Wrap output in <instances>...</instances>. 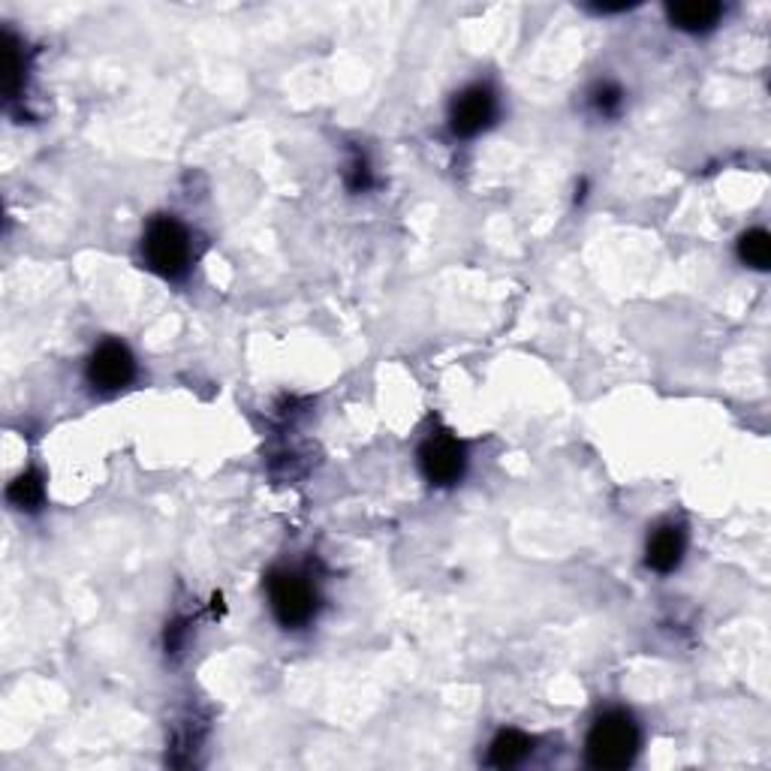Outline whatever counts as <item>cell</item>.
<instances>
[{
	"instance_id": "cell-5",
	"label": "cell",
	"mask_w": 771,
	"mask_h": 771,
	"mask_svg": "<svg viewBox=\"0 0 771 771\" xmlns=\"http://www.w3.org/2000/svg\"><path fill=\"white\" fill-rule=\"evenodd\" d=\"M136 377V359L121 340H105L88 359V380L100 393H119Z\"/></svg>"
},
{
	"instance_id": "cell-13",
	"label": "cell",
	"mask_w": 771,
	"mask_h": 771,
	"mask_svg": "<svg viewBox=\"0 0 771 771\" xmlns=\"http://www.w3.org/2000/svg\"><path fill=\"white\" fill-rule=\"evenodd\" d=\"M368 184H371V170H368L365 160L356 158L353 166L347 170V187H350L353 194H362V190H368Z\"/></svg>"
},
{
	"instance_id": "cell-8",
	"label": "cell",
	"mask_w": 771,
	"mask_h": 771,
	"mask_svg": "<svg viewBox=\"0 0 771 771\" xmlns=\"http://www.w3.org/2000/svg\"><path fill=\"white\" fill-rule=\"evenodd\" d=\"M667 15L672 25L687 34H706L718 25L723 7L714 0H691V3H669Z\"/></svg>"
},
{
	"instance_id": "cell-1",
	"label": "cell",
	"mask_w": 771,
	"mask_h": 771,
	"mask_svg": "<svg viewBox=\"0 0 771 771\" xmlns=\"http://www.w3.org/2000/svg\"><path fill=\"white\" fill-rule=\"evenodd\" d=\"M639 750V726L624 711H609L597 718L585 742V757L594 769H627Z\"/></svg>"
},
{
	"instance_id": "cell-12",
	"label": "cell",
	"mask_w": 771,
	"mask_h": 771,
	"mask_svg": "<svg viewBox=\"0 0 771 771\" xmlns=\"http://www.w3.org/2000/svg\"><path fill=\"white\" fill-rule=\"evenodd\" d=\"M590 105L597 109V115H602V119H614L621 112V105H624V91L614 82H600L590 91Z\"/></svg>"
},
{
	"instance_id": "cell-4",
	"label": "cell",
	"mask_w": 771,
	"mask_h": 771,
	"mask_svg": "<svg viewBox=\"0 0 771 771\" xmlns=\"http://www.w3.org/2000/svg\"><path fill=\"white\" fill-rule=\"evenodd\" d=\"M468 464L464 446L458 444L452 434H432L422 449H419V468L425 473V480L434 485H452L461 480Z\"/></svg>"
},
{
	"instance_id": "cell-9",
	"label": "cell",
	"mask_w": 771,
	"mask_h": 771,
	"mask_svg": "<svg viewBox=\"0 0 771 771\" xmlns=\"http://www.w3.org/2000/svg\"><path fill=\"white\" fill-rule=\"evenodd\" d=\"M531 750H534V742H531L524 732L507 730V732H500L495 742H492L488 762H492L495 769H512V766L524 762Z\"/></svg>"
},
{
	"instance_id": "cell-10",
	"label": "cell",
	"mask_w": 771,
	"mask_h": 771,
	"mask_svg": "<svg viewBox=\"0 0 771 771\" xmlns=\"http://www.w3.org/2000/svg\"><path fill=\"white\" fill-rule=\"evenodd\" d=\"M7 497L13 503L15 510H37L46 497V483L37 471H27L22 476H15L10 488H7Z\"/></svg>"
},
{
	"instance_id": "cell-6",
	"label": "cell",
	"mask_w": 771,
	"mask_h": 771,
	"mask_svg": "<svg viewBox=\"0 0 771 771\" xmlns=\"http://www.w3.org/2000/svg\"><path fill=\"white\" fill-rule=\"evenodd\" d=\"M497 115V100L492 88L485 85H473V88H464L452 100V109H449V127L456 136L461 139H473L495 121Z\"/></svg>"
},
{
	"instance_id": "cell-3",
	"label": "cell",
	"mask_w": 771,
	"mask_h": 771,
	"mask_svg": "<svg viewBox=\"0 0 771 771\" xmlns=\"http://www.w3.org/2000/svg\"><path fill=\"white\" fill-rule=\"evenodd\" d=\"M269 602L284 627H304L316 612V590L308 579L281 570L269 575Z\"/></svg>"
},
{
	"instance_id": "cell-2",
	"label": "cell",
	"mask_w": 771,
	"mask_h": 771,
	"mask_svg": "<svg viewBox=\"0 0 771 771\" xmlns=\"http://www.w3.org/2000/svg\"><path fill=\"white\" fill-rule=\"evenodd\" d=\"M145 260L158 275L178 281L190 269V236L175 217L151 221L145 233Z\"/></svg>"
},
{
	"instance_id": "cell-7",
	"label": "cell",
	"mask_w": 771,
	"mask_h": 771,
	"mask_svg": "<svg viewBox=\"0 0 771 771\" xmlns=\"http://www.w3.org/2000/svg\"><path fill=\"white\" fill-rule=\"evenodd\" d=\"M684 549H687V536L681 527L675 524L657 527L648 539V567L657 573H672L684 558Z\"/></svg>"
},
{
	"instance_id": "cell-11",
	"label": "cell",
	"mask_w": 771,
	"mask_h": 771,
	"mask_svg": "<svg viewBox=\"0 0 771 771\" xmlns=\"http://www.w3.org/2000/svg\"><path fill=\"white\" fill-rule=\"evenodd\" d=\"M738 257H742V262L750 265V269L766 272L771 262L769 233H766V229H750V233H745V236L738 238Z\"/></svg>"
}]
</instances>
